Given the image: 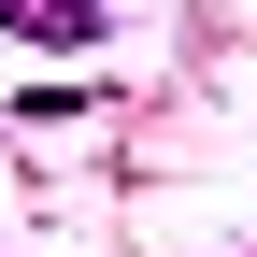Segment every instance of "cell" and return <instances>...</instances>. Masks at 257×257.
<instances>
[{"label": "cell", "instance_id": "cell-1", "mask_svg": "<svg viewBox=\"0 0 257 257\" xmlns=\"http://www.w3.org/2000/svg\"><path fill=\"white\" fill-rule=\"evenodd\" d=\"M0 43H57V57H86V43H100V0H0Z\"/></svg>", "mask_w": 257, "mask_h": 257}]
</instances>
